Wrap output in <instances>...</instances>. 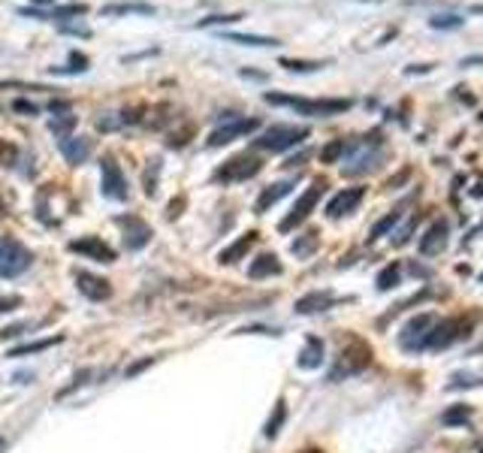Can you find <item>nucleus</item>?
Segmentation results:
<instances>
[{
  "mask_svg": "<svg viewBox=\"0 0 483 453\" xmlns=\"http://www.w3.org/2000/svg\"><path fill=\"white\" fill-rule=\"evenodd\" d=\"M380 160H384V142H380V136H365L357 145L350 148V157H348V167H345V175H363V172H372L380 167Z\"/></svg>",
  "mask_w": 483,
  "mask_h": 453,
  "instance_id": "1",
  "label": "nucleus"
},
{
  "mask_svg": "<svg viewBox=\"0 0 483 453\" xmlns=\"http://www.w3.org/2000/svg\"><path fill=\"white\" fill-rule=\"evenodd\" d=\"M266 100L275 106H294L302 115H317V118L338 115V112L350 109V100H296V97H284V94H266Z\"/></svg>",
  "mask_w": 483,
  "mask_h": 453,
  "instance_id": "2",
  "label": "nucleus"
},
{
  "mask_svg": "<svg viewBox=\"0 0 483 453\" xmlns=\"http://www.w3.org/2000/svg\"><path fill=\"white\" fill-rule=\"evenodd\" d=\"M368 363H372V348H368L363 338H350V342L345 345V350L338 354L336 369L329 372V381H341V378H348V375H357L368 366Z\"/></svg>",
  "mask_w": 483,
  "mask_h": 453,
  "instance_id": "3",
  "label": "nucleus"
},
{
  "mask_svg": "<svg viewBox=\"0 0 483 453\" xmlns=\"http://www.w3.org/2000/svg\"><path fill=\"white\" fill-rule=\"evenodd\" d=\"M468 333H472V321H459V318L435 321V323H432V330H429V335H426L423 348H429V350H444V348H450L453 342L465 338Z\"/></svg>",
  "mask_w": 483,
  "mask_h": 453,
  "instance_id": "4",
  "label": "nucleus"
},
{
  "mask_svg": "<svg viewBox=\"0 0 483 453\" xmlns=\"http://www.w3.org/2000/svg\"><path fill=\"white\" fill-rule=\"evenodd\" d=\"M302 140H308V127H296V124H275L266 130L260 140H254V145L263 151H287L299 145Z\"/></svg>",
  "mask_w": 483,
  "mask_h": 453,
  "instance_id": "5",
  "label": "nucleus"
},
{
  "mask_svg": "<svg viewBox=\"0 0 483 453\" xmlns=\"http://www.w3.org/2000/svg\"><path fill=\"white\" fill-rule=\"evenodd\" d=\"M33 263V254L16 239H0V278H16L28 272Z\"/></svg>",
  "mask_w": 483,
  "mask_h": 453,
  "instance_id": "6",
  "label": "nucleus"
},
{
  "mask_svg": "<svg viewBox=\"0 0 483 453\" xmlns=\"http://www.w3.org/2000/svg\"><path fill=\"white\" fill-rule=\"evenodd\" d=\"M260 167H263V160L257 155H251V151H245V155H236L233 160H227L214 172V182H245V179H254L260 172Z\"/></svg>",
  "mask_w": 483,
  "mask_h": 453,
  "instance_id": "7",
  "label": "nucleus"
},
{
  "mask_svg": "<svg viewBox=\"0 0 483 453\" xmlns=\"http://www.w3.org/2000/svg\"><path fill=\"white\" fill-rule=\"evenodd\" d=\"M321 197H323V182H317V184H311L308 191H305V194L296 199V206L290 209V215H287L281 224H278V230H281V233L296 230V226H299V224H302V221H305V218H308L311 212H314V206L321 203Z\"/></svg>",
  "mask_w": 483,
  "mask_h": 453,
  "instance_id": "8",
  "label": "nucleus"
},
{
  "mask_svg": "<svg viewBox=\"0 0 483 453\" xmlns=\"http://www.w3.org/2000/svg\"><path fill=\"white\" fill-rule=\"evenodd\" d=\"M432 323H435L432 314H417V318H411L408 323H405L402 335H399V345L405 350H423V342H426V335L432 330Z\"/></svg>",
  "mask_w": 483,
  "mask_h": 453,
  "instance_id": "9",
  "label": "nucleus"
},
{
  "mask_svg": "<svg viewBox=\"0 0 483 453\" xmlns=\"http://www.w3.org/2000/svg\"><path fill=\"white\" fill-rule=\"evenodd\" d=\"M70 251H76V254H85L88 260H97V263H115V260H118L115 248L106 245L100 236L76 239V242H70Z\"/></svg>",
  "mask_w": 483,
  "mask_h": 453,
  "instance_id": "10",
  "label": "nucleus"
},
{
  "mask_svg": "<svg viewBox=\"0 0 483 453\" xmlns=\"http://www.w3.org/2000/svg\"><path fill=\"white\" fill-rule=\"evenodd\" d=\"M118 226L124 230V245L130 251H139L151 242V226L142 221V218H130V215H121L118 218Z\"/></svg>",
  "mask_w": 483,
  "mask_h": 453,
  "instance_id": "11",
  "label": "nucleus"
},
{
  "mask_svg": "<svg viewBox=\"0 0 483 453\" xmlns=\"http://www.w3.org/2000/svg\"><path fill=\"white\" fill-rule=\"evenodd\" d=\"M251 130H257V121L254 118H236L233 115V121L230 124H224V127H218L212 136H209V148H221V145H227L230 140H239V136H245V133H251Z\"/></svg>",
  "mask_w": 483,
  "mask_h": 453,
  "instance_id": "12",
  "label": "nucleus"
},
{
  "mask_svg": "<svg viewBox=\"0 0 483 453\" xmlns=\"http://www.w3.org/2000/svg\"><path fill=\"white\" fill-rule=\"evenodd\" d=\"M363 197H365V187H345V191H338V194L326 203V215H329V218H345V215H350V212L363 203Z\"/></svg>",
  "mask_w": 483,
  "mask_h": 453,
  "instance_id": "13",
  "label": "nucleus"
},
{
  "mask_svg": "<svg viewBox=\"0 0 483 453\" xmlns=\"http://www.w3.org/2000/svg\"><path fill=\"white\" fill-rule=\"evenodd\" d=\"M103 194L112 199H127V182L115 157H103Z\"/></svg>",
  "mask_w": 483,
  "mask_h": 453,
  "instance_id": "14",
  "label": "nucleus"
},
{
  "mask_svg": "<svg viewBox=\"0 0 483 453\" xmlns=\"http://www.w3.org/2000/svg\"><path fill=\"white\" fill-rule=\"evenodd\" d=\"M447 233H450L447 221L438 218V221L426 230V236L420 239V254H423V257H435V254H441V251L447 248Z\"/></svg>",
  "mask_w": 483,
  "mask_h": 453,
  "instance_id": "15",
  "label": "nucleus"
},
{
  "mask_svg": "<svg viewBox=\"0 0 483 453\" xmlns=\"http://www.w3.org/2000/svg\"><path fill=\"white\" fill-rule=\"evenodd\" d=\"M76 281H79V291L82 296L94 299V302H103L112 296V284L106 278H100V275H88V272H76Z\"/></svg>",
  "mask_w": 483,
  "mask_h": 453,
  "instance_id": "16",
  "label": "nucleus"
},
{
  "mask_svg": "<svg viewBox=\"0 0 483 453\" xmlns=\"http://www.w3.org/2000/svg\"><path fill=\"white\" fill-rule=\"evenodd\" d=\"M336 296L329 291H314V293H305L302 299H296V311L299 314H317V311H326L333 308Z\"/></svg>",
  "mask_w": 483,
  "mask_h": 453,
  "instance_id": "17",
  "label": "nucleus"
},
{
  "mask_svg": "<svg viewBox=\"0 0 483 453\" xmlns=\"http://www.w3.org/2000/svg\"><path fill=\"white\" fill-rule=\"evenodd\" d=\"M61 151L70 163H85L91 155V140H79V136H61Z\"/></svg>",
  "mask_w": 483,
  "mask_h": 453,
  "instance_id": "18",
  "label": "nucleus"
},
{
  "mask_svg": "<svg viewBox=\"0 0 483 453\" xmlns=\"http://www.w3.org/2000/svg\"><path fill=\"white\" fill-rule=\"evenodd\" d=\"M254 242H257V233H254V230H248L245 236H239L230 248H224L218 260L224 263V266H230V263H239V260H242V257H245L248 251H251V245H254Z\"/></svg>",
  "mask_w": 483,
  "mask_h": 453,
  "instance_id": "19",
  "label": "nucleus"
},
{
  "mask_svg": "<svg viewBox=\"0 0 483 453\" xmlns=\"http://www.w3.org/2000/svg\"><path fill=\"white\" fill-rule=\"evenodd\" d=\"M248 275H251L254 281H260V278H272V275H281V260H278L275 254H260L257 260L251 263Z\"/></svg>",
  "mask_w": 483,
  "mask_h": 453,
  "instance_id": "20",
  "label": "nucleus"
},
{
  "mask_svg": "<svg viewBox=\"0 0 483 453\" xmlns=\"http://www.w3.org/2000/svg\"><path fill=\"white\" fill-rule=\"evenodd\" d=\"M290 191H294V182H275V184H269L266 191L260 194V199H257V206H254V212H266V209H272L278 199L281 197H287Z\"/></svg>",
  "mask_w": 483,
  "mask_h": 453,
  "instance_id": "21",
  "label": "nucleus"
},
{
  "mask_svg": "<svg viewBox=\"0 0 483 453\" xmlns=\"http://www.w3.org/2000/svg\"><path fill=\"white\" fill-rule=\"evenodd\" d=\"M321 363H323V342L311 335L308 342H305L302 354H299V366H302V369H317Z\"/></svg>",
  "mask_w": 483,
  "mask_h": 453,
  "instance_id": "22",
  "label": "nucleus"
},
{
  "mask_svg": "<svg viewBox=\"0 0 483 453\" xmlns=\"http://www.w3.org/2000/svg\"><path fill=\"white\" fill-rule=\"evenodd\" d=\"M429 24L435 31H453V28H462V16L459 12H438V16H432Z\"/></svg>",
  "mask_w": 483,
  "mask_h": 453,
  "instance_id": "23",
  "label": "nucleus"
},
{
  "mask_svg": "<svg viewBox=\"0 0 483 453\" xmlns=\"http://www.w3.org/2000/svg\"><path fill=\"white\" fill-rule=\"evenodd\" d=\"M61 342V335H52L46 338V342H31V345H19L9 350V357H24V354H36V350H46V348H55Z\"/></svg>",
  "mask_w": 483,
  "mask_h": 453,
  "instance_id": "24",
  "label": "nucleus"
},
{
  "mask_svg": "<svg viewBox=\"0 0 483 453\" xmlns=\"http://www.w3.org/2000/svg\"><path fill=\"white\" fill-rule=\"evenodd\" d=\"M284 417H287V405H284V402H278L275 411H272V417L266 420V429H263V432H266V438H275V435H278V429H281Z\"/></svg>",
  "mask_w": 483,
  "mask_h": 453,
  "instance_id": "25",
  "label": "nucleus"
},
{
  "mask_svg": "<svg viewBox=\"0 0 483 453\" xmlns=\"http://www.w3.org/2000/svg\"><path fill=\"white\" fill-rule=\"evenodd\" d=\"M399 218H402V209H393L390 215H384V218H380V221L372 226V236H368V239H380L384 233H390L393 226H396V221H399Z\"/></svg>",
  "mask_w": 483,
  "mask_h": 453,
  "instance_id": "26",
  "label": "nucleus"
},
{
  "mask_svg": "<svg viewBox=\"0 0 483 453\" xmlns=\"http://www.w3.org/2000/svg\"><path fill=\"white\" fill-rule=\"evenodd\" d=\"M399 275H402L399 263H390V266L378 275V291H390V287H396V284H399Z\"/></svg>",
  "mask_w": 483,
  "mask_h": 453,
  "instance_id": "27",
  "label": "nucleus"
},
{
  "mask_svg": "<svg viewBox=\"0 0 483 453\" xmlns=\"http://www.w3.org/2000/svg\"><path fill=\"white\" fill-rule=\"evenodd\" d=\"M224 36L233 43H245V46H278V40H272V36H251V33H224Z\"/></svg>",
  "mask_w": 483,
  "mask_h": 453,
  "instance_id": "28",
  "label": "nucleus"
},
{
  "mask_svg": "<svg viewBox=\"0 0 483 453\" xmlns=\"http://www.w3.org/2000/svg\"><path fill=\"white\" fill-rule=\"evenodd\" d=\"M468 417H472V408H468V405H459V408H450V411H444V423H447V426H456V423H468Z\"/></svg>",
  "mask_w": 483,
  "mask_h": 453,
  "instance_id": "29",
  "label": "nucleus"
},
{
  "mask_svg": "<svg viewBox=\"0 0 483 453\" xmlns=\"http://www.w3.org/2000/svg\"><path fill=\"white\" fill-rule=\"evenodd\" d=\"M281 67L296 70V73H308V70H321V67H323V61H290V58H284V61H281Z\"/></svg>",
  "mask_w": 483,
  "mask_h": 453,
  "instance_id": "30",
  "label": "nucleus"
},
{
  "mask_svg": "<svg viewBox=\"0 0 483 453\" xmlns=\"http://www.w3.org/2000/svg\"><path fill=\"white\" fill-rule=\"evenodd\" d=\"M16 160H19V148L6 140H0V167H12Z\"/></svg>",
  "mask_w": 483,
  "mask_h": 453,
  "instance_id": "31",
  "label": "nucleus"
},
{
  "mask_svg": "<svg viewBox=\"0 0 483 453\" xmlns=\"http://www.w3.org/2000/svg\"><path fill=\"white\" fill-rule=\"evenodd\" d=\"M341 151H345V142H341V140L329 142V145L321 151V160H323V163H336V160L341 157Z\"/></svg>",
  "mask_w": 483,
  "mask_h": 453,
  "instance_id": "32",
  "label": "nucleus"
},
{
  "mask_svg": "<svg viewBox=\"0 0 483 453\" xmlns=\"http://www.w3.org/2000/svg\"><path fill=\"white\" fill-rule=\"evenodd\" d=\"M314 248H317V239H314V233H308V239H299V242H294V254H299V257L314 254Z\"/></svg>",
  "mask_w": 483,
  "mask_h": 453,
  "instance_id": "33",
  "label": "nucleus"
},
{
  "mask_svg": "<svg viewBox=\"0 0 483 453\" xmlns=\"http://www.w3.org/2000/svg\"><path fill=\"white\" fill-rule=\"evenodd\" d=\"M157 170H160V163L157 160H148V170H145V194L148 197H155V175H157Z\"/></svg>",
  "mask_w": 483,
  "mask_h": 453,
  "instance_id": "34",
  "label": "nucleus"
},
{
  "mask_svg": "<svg viewBox=\"0 0 483 453\" xmlns=\"http://www.w3.org/2000/svg\"><path fill=\"white\" fill-rule=\"evenodd\" d=\"M103 12H106V16H112V12H151V6H142V4H127V6H106Z\"/></svg>",
  "mask_w": 483,
  "mask_h": 453,
  "instance_id": "35",
  "label": "nucleus"
},
{
  "mask_svg": "<svg viewBox=\"0 0 483 453\" xmlns=\"http://www.w3.org/2000/svg\"><path fill=\"white\" fill-rule=\"evenodd\" d=\"M19 306H21V296H0V314H6Z\"/></svg>",
  "mask_w": 483,
  "mask_h": 453,
  "instance_id": "36",
  "label": "nucleus"
},
{
  "mask_svg": "<svg viewBox=\"0 0 483 453\" xmlns=\"http://www.w3.org/2000/svg\"><path fill=\"white\" fill-rule=\"evenodd\" d=\"M73 127H76V118H73V115H67V118H55V121H52V130H58V133H61V130L67 133V130H73Z\"/></svg>",
  "mask_w": 483,
  "mask_h": 453,
  "instance_id": "37",
  "label": "nucleus"
},
{
  "mask_svg": "<svg viewBox=\"0 0 483 453\" xmlns=\"http://www.w3.org/2000/svg\"><path fill=\"white\" fill-rule=\"evenodd\" d=\"M414 226H417V218H411V221H408V224H405L402 230H399V236H396V245H405V242H408V236L414 233Z\"/></svg>",
  "mask_w": 483,
  "mask_h": 453,
  "instance_id": "38",
  "label": "nucleus"
},
{
  "mask_svg": "<svg viewBox=\"0 0 483 453\" xmlns=\"http://www.w3.org/2000/svg\"><path fill=\"white\" fill-rule=\"evenodd\" d=\"M121 124V118H97V127L100 130H115Z\"/></svg>",
  "mask_w": 483,
  "mask_h": 453,
  "instance_id": "39",
  "label": "nucleus"
},
{
  "mask_svg": "<svg viewBox=\"0 0 483 453\" xmlns=\"http://www.w3.org/2000/svg\"><path fill=\"white\" fill-rule=\"evenodd\" d=\"M21 330H28V323H16V326H6V330H0V338H12V335H19Z\"/></svg>",
  "mask_w": 483,
  "mask_h": 453,
  "instance_id": "40",
  "label": "nucleus"
},
{
  "mask_svg": "<svg viewBox=\"0 0 483 453\" xmlns=\"http://www.w3.org/2000/svg\"><path fill=\"white\" fill-rule=\"evenodd\" d=\"M151 363H155V360H151V357H148V360H142V363H133V366H130V369H127V378H133V375H139V372H142V369H148V366H151Z\"/></svg>",
  "mask_w": 483,
  "mask_h": 453,
  "instance_id": "41",
  "label": "nucleus"
},
{
  "mask_svg": "<svg viewBox=\"0 0 483 453\" xmlns=\"http://www.w3.org/2000/svg\"><path fill=\"white\" fill-rule=\"evenodd\" d=\"M12 109H16V112H31V115H36V112H40L33 103H24V100H16V103H12Z\"/></svg>",
  "mask_w": 483,
  "mask_h": 453,
  "instance_id": "42",
  "label": "nucleus"
},
{
  "mask_svg": "<svg viewBox=\"0 0 483 453\" xmlns=\"http://www.w3.org/2000/svg\"><path fill=\"white\" fill-rule=\"evenodd\" d=\"M182 206H185V197H175L172 203H170V212H167V215H170V218H179V209H182Z\"/></svg>",
  "mask_w": 483,
  "mask_h": 453,
  "instance_id": "43",
  "label": "nucleus"
},
{
  "mask_svg": "<svg viewBox=\"0 0 483 453\" xmlns=\"http://www.w3.org/2000/svg\"><path fill=\"white\" fill-rule=\"evenodd\" d=\"M472 12H477V16H483V4H474V6H472Z\"/></svg>",
  "mask_w": 483,
  "mask_h": 453,
  "instance_id": "44",
  "label": "nucleus"
},
{
  "mask_svg": "<svg viewBox=\"0 0 483 453\" xmlns=\"http://www.w3.org/2000/svg\"><path fill=\"white\" fill-rule=\"evenodd\" d=\"M4 450H6V438H4V435H0V453H4Z\"/></svg>",
  "mask_w": 483,
  "mask_h": 453,
  "instance_id": "45",
  "label": "nucleus"
},
{
  "mask_svg": "<svg viewBox=\"0 0 483 453\" xmlns=\"http://www.w3.org/2000/svg\"><path fill=\"white\" fill-rule=\"evenodd\" d=\"M0 215H4V199H0Z\"/></svg>",
  "mask_w": 483,
  "mask_h": 453,
  "instance_id": "46",
  "label": "nucleus"
}]
</instances>
